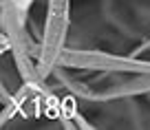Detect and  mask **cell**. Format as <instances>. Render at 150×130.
Segmentation results:
<instances>
[{"label":"cell","mask_w":150,"mask_h":130,"mask_svg":"<svg viewBox=\"0 0 150 130\" xmlns=\"http://www.w3.org/2000/svg\"><path fill=\"white\" fill-rule=\"evenodd\" d=\"M60 66L77 73H104V75H135L150 73V60L135 53H110L104 49H77L66 47Z\"/></svg>","instance_id":"cell-1"},{"label":"cell","mask_w":150,"mask_h":130,"mask_svg":"<svg viewBox=\"0 0 150 130\" xmlns=\"http://www.w3.org/2000/svg\"><path fill=\"white\" fill-rule=\"evenodd\" d=\"M71 31V0H47L42 22V37H40V57L38 69L44 79L53 77V71L60 66L62 53L69 47Z\"/></svg>","instance_id":"cell-2"},{"label":"cell","mask_w":150,"mask_h":130,"mask_svg":"<svg viewBox=\"0 0 150 130\" xmlns=\"http://www.w3.org/2000/svg\"><path fill=\"white\" fill-rule=\"evenodd\" d=\"M88 104H106V102H126L135 97L150 95V73H135V75H104L88 79Z\"/></svg>","instance_id":"cell-3"},{"label":"cell","mask_w":150,"mask_h":130,"mask_svg":"<svg viewBox=\"0 0 150 130\" xmlns=\"http://www.w3.org/2000/svg\"><path fill=\"white\" fill-rule=\"evenodd\" d=\"M130 53H135V55H141V57H144L146 53H150V35H148V37H144V42H141L139 47H135Z\"/></svg>","instance_id":"cell-4"},{"label":"cell","mask_w":150,"mask_h":130,"mask_svg":"<svg viewBox=\"0 0 150 130\" xmlns=\"http://www.w3.org/2000/svg\"><path fill=\"white\" fill-rule=\"evenodd\" d=\"M13 2H16L22 11H31V7H33V2H35V0H13Z\"/></svg>","instance_id":"cell-5"}]
</instances>
